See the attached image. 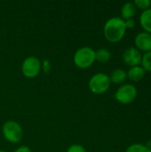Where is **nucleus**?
<instances>
[{"label": "nucleus", "instance_id": "1", "mask_svg": "<svg viewBox=\"0 0 151 152\" xmlns=\"http://www.w3.org/2000/svg\"><path fill=\"white\" fill-rule=\"evenodd\" d=\"M126 30L125 20L121 17L109 19L103 27V34L106 40L112 44L120 42L124 38Z\"/></svg>", "mask_w": 151, "mask_h": 152}, {"label": "nucleus", "instance_id": "2", "mask_svg": "<svg viewBox=\"0 0 151 152\" xmlns=\"http://www.w3.org/2000/svg\"><path fill=\"white\" fill-rule=\"evenodd\" d=\"M73 60L77 68L88 69L95 62V51L89 46L81 47L76 51Z\"/></svg>", "mask_w": 151, "mask_h": 152}, {"label": "nucleus", "instance_id": "3", "mask_svg": "<svg viewBox=\"0 0 151 152\" xmlns=\"http://www.w3.org/2000/svg\"><path fill=\"white\" fill-rule=\"evenodd\" d=\"M4 139L11 143H18L22 140L23 130L20 125L13 120L6 121L2 128Z\"/></svg>", "mask_w": 151, "mask_h": 152}, {"label": "nucleus", "instance_id": "4", "mask_svg": "<svg viewBox=\"0 0 151 152\" xmlns=\"http://www.w3.org/2000/svg\"><path fill=\"white\" fill-rule=\"evenodd\" d=\"M109 77L105 73H96L89 80V89L94 94H103L110 87Z\"/></svg>", "mask_w": 151, "mask_h": 152}, {"label": "nucleus", "instance_id": "5", "mask_svg": "<svg viewBox=\"0 0 151 152\" xmlns=\"http://www.w3.org/2000/svg\"><path fill=\"white\" fill-rule=\"evenodd\" d=\"M138 94L137 88L132 84L120 86L115 93L116 100L122 104H130L136 99Z\"/></svg>", "mask_w": 151, "mask_h": 152}, {"label": "nucleus", "instance_id": "6", "mask_svg": "<svg viewBox=\"0 0 151 152\" xmlns=\"http://www.w3.org/2000/svg\"><path fill=\"white\" fill-rule=\"evenodd\" d=\"M21 71L24 77L28 78L36 77L41 71V62L35 56L27 57L21 65Z\"/></svg>", "mask_w": 151, "mask_h": 152}, {"label": "nucleus", "instance_id": "7", "mask_svg": "<svg viewBox=\"0 0 151 152\" xmlns=\"http://www.w3.org/2000/svg\"><path fill=\"white\" fill-rule=\"evenodd\" d=\"M142 54L135 47H128L123 53V61L130 68L140 66L142 63Z\"/></svg>", "mask_w": 151, "mask_h": 152}, {"label": "nucleus", "instance_id": "8", "mask_svg": "<svg viewBox=\"0 0 151 152\" xmlns=\"http://www.w3.org/2000/svg\"><path fill=\"white\" fill-rule=\"evenodd\" d=\"M135 48L141 53H148L151 51V34L142 31L138 33L134 37Z\"/></svg>", "mask_w": 151, "mask_h": 152}, {"label": "nucleus", "instance_id": "9", "mask_svg": "<svg viewBox=\"0 0 151 152\" xmlns=\"http://www.w3.org/2000/svg\"><path fill=\"white\" fill-rule=\"evenodd\" d=\"M126 73H127V78H129L132 82H135V83L142 80L146 75L145 69L141 65L130 68L129 70L126 71Z\"/></svg>", "mask_w": 151, "mask_h": 152}, {"label": "nucleus", "instance_id": "10", "mask_svg": "<svg viewBox=\"0 0 151 152\" xmlns=\"http://www.w3.org/2000/svg\"><path fill=\"white\" fill-rule=\"evenodd\" d=\"M136 7L133 2H127L123 4L121 8V18L124 20L133 19L134 15L136 14Z\"/></svg>", "mask_w": 151, "mask_h": 152}, {"label": "nucleus", "instance_id": "11", "mask_svg": "<svg viewBox=\"0 0 151 152\" xmlns=\"http://www.w3.org/2000/svg\"><path fill=\"white\" fill-rule=\"evenodd\" d=\"M140 24L143 31L151 34V8L143 11L140 15Z\"/></svg>", "mask_w": 151, "mask_h": 152}, {"label": "nucleus", "instance_id": "12", "mask_svg": "<svg viewBox=\"0 0 151 152\" xmlns=\"http://www.w3.org/2000/svg\"><path fill=\"white\" fill-rule=\"evenodd\" d=\"M110 82L114 84H123L127 78V73L123 69H116L109 76Z\"/></svg>", "mask_w": 151, "mask_h": 152}, {"label": "nucleus", "instance_id": "13", "mask_svg": "<svg viewBox=\"0 0 151 152\" xmlns=\"http://www.w3.org/2000/svg\"><path fill=\"white\" fill-rule=\"evenodd\" d=\"M110 58H111V53L106 48H101L95 51V61L101 63L108 62L110 60Z\"/></svg>", "mask_w": 151, "mask_h": 152}, {"label": "nucleus", "instance_id": "14", "mask_svg": "<svg viewBox=\"0 0 151 152\" xmlns=\"http://www.w3.org/2000/svg\"><path fill=\"white\" fill-rule=\"evenodd\" d=\"M142 67L145 69V71L147 72H151V51L145 53L142 55Z\"/></svg>", "mask_w": 151, "mask_h": 152}, {"label": "nucleus", "instance_id": "15", "mask_svg": "<svg viewBox=\"0 0 151 152\" xmlns=\"http://www.w3.org/2000/svg\"><path fill=\"white\" fill-rule=\"evenodd\" d=\"M125 152H151L146 146L145 144L142 143H133L131 144L127 149Z\"/></svg>", "mask_w": 151, "mask_h": 152}, {"label": "nucleus", "instance_id": "16", "mask_svg": "<svg viewBox=\"0 0 151 152\" xmlns=\"http://www.w3.org/2000/svg\"><path fill=\"white\" fill-rule=\"evenodd\" d=\"M133 4L135 5L136 9H140V10H142L145 11V10H148L151 8V1L150 0H135L133 2Z\"/></svg>", "mask_w": 151, "mask_h": 152}, {"label": "nucleus", "instance_id": "17", "mask_svg": "<svg viewBox=\"0 0 151 152\" xmlns=\"http://www.w3.org/2000/svg\"><path fill=\"white\" fill-rule=\"evenodd\" d=\"M67 152H86V150L80 144H72L69 147Z\"/></svg>", "mask_w": 151, "mask_h": 152}, {"label": "nucleus", "instance_id": "18", "mask_svg": "<svg viewBox=\"0 0 151 152\" xmlns=\"http://www.w3.org/2000/svg\"><path fill=\"white\" fill-rule=\"evenodd\" d=\"M125 27H126V29H132L135 27L136 25V22L133 19H129V20H125Z\"/></svg>", "mask_w": 151, "mask_h": 152}, {"label": "nucleus", "instance_id": "19", "mask_svg": "<svg viewBox=\"0 0 151 152\" xmlns=\"http://www.w3.org/2000/svg\"><path fill=\"white\" fill-rule=\"evenodd\" d=\"M14 152H31V150H30L28 146L22 145V146L18 147V148L15 150V151Z\"/></svg>", "mask_w": 151, "mask_h": 152}, {"label": "nucleus", "instance_id": "20", "mask_svg": "<svg viewBox=\"0 0 151 152\" xmlns=\"http://www.w3.org/2000/svg\"><path fill=\"white\" fill-rule=\"evenodd\" d=\"M145 146H146V147H147V148H148V149H149V150L151 151V139H150V140L146 142Z\"/></svg>", "mask_w": 151, "mask_h": 152}, {"label": "nucleus", "instance_id": "21", "mask_svg": "<svg viewBox=\"0 0 151 152\" xmlns=\"http://www.w3.org/2000/svg\"><path fill=\"white\" fill-rule=\"evenodd\" d=\"M0 152H6V151H3V150H0Z\"/></svg>", "mask_w": 151, "mask_h": 152}]
</instances>
